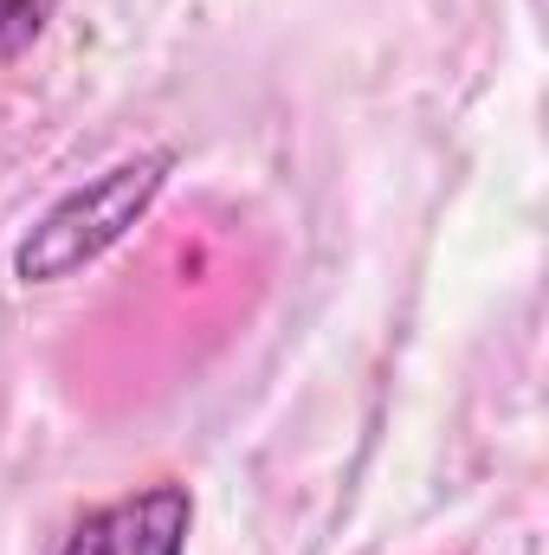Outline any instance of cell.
<instances>
[{
    "instance_id": "6da1fadb",
    "label": "cell",
    "mask_w": 549,
    "mask_h": 555,
    "mask_svg": "<svg viewBox=\"0 0 549 555\" xmlns=\"http://www.w3.org/2000/svg\"><path fill=\"white\" fill-rule=\"evenodd\" d=\"M175 149H137L111 168H98L91 181L65 188L13 246V278L33 291V284H65V278L91 272L104 253H117L142 220L149 207L162 201L168 175H175Z\"/></svg>"
},
{
    "instance_id": "3957f363",
    "label": "cell",
    "mask_w": 549,
    "mask_h": 555,
    "mask_svg": "<svg viewBox=\"0 0 549 555\" xmlns=\"http://www.w3.org/2000/svg\"><path fill=\"white\" fill-rule=\"evenodd\" d=\"M52 7H59V0H0V59H20V52L46 33Z\"/></svg>"
},
{
    "instance_id": "7a4b0ae2",
    "label": "cell",
    "mask_w": 549,
    "mask_h": 555,
    "mask_svg": "<svg viewBox=\"0 0 549 555\" xmlns=\"http://www.w3.org/2000/svg\"><path fill=\"white\" fill-rule=\"evenodd\" d=\"M188 530H194V498L188 485H149L117 504L85 511L52 555H188Z\"/></svg>"
}]
</instances>
